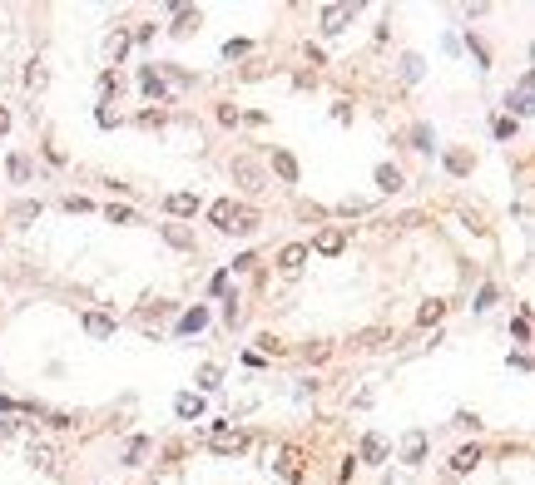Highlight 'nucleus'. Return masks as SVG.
<instances>
[{
    "instance_id": "f257e3e1",
    "label": "nucleus",
    "mask_w": 535,
    "mask_h": 485,
    "mask_svg": "<svg viewBox=\"0 0 535 485\" xmlns=\"http://www.w3.org/2000/svg\"><path fill=\"white\" fill-rule=\"evenodd\" d=\"M209 446H214L218 456H238V451L248 446V436H243V431H228V426H218L214 436H209Z\"/></svg>"
},
{
    "instance_id": "f03ea898",
    "label": "nucleus",
    "mask_w": 535,
    "mask_h": 485,
    "mask_svg": "<svg viewBox=\"0 0 535 485\" xmlns=\"http://www.w3.org/2000/svg\"><path fill=\"white\" fill-rule=\"evenodd\" d=\"M352 15H357V5H322V30L337 35V30H347Z\"/></svg>"
},
{
    "instance_id": "7ed1b4c3",
    "label": "nucleus",
    "mask_w": 535,
    "mask_h": 485,
    "mask_svg": "<svg viewBox=\"0 0 535 485\" xmlns=\"http://www.w3.org/2000/svg\"><path fill=\"white\" fill-rule=\"evenodd\" d=\"M233 179H238L243 189H263V169H258L253 159H243V154L233 159Z\"/></svg>"
},
{
    "instance_id": "20e7f679",
    "label": "nucleus",
    "mask_w": 535,
    "mask_h": 485,
    "mask_svg": "<svg viewBox=\"0 0 535 485\" xmlns=\"http://www.w3.org/2000/svg\"><path fill=\"white\" fill-rule=\"evenodd\" d=\"M164 243L179 248V253H194V228H184V223H164Z\"/></svg>"
},
{
    "instance_id": "39448f33",
    "label": "nucleus",
    "mask_w": 535,
    "mask_h": 485,
    "mask_svg": "<svg viewBox=\"0 0 535 485\" xmlns=\"http://www.w3.org/2000/svg\"><path fill=\"white\" fill-rule=\"evenodd\" d=\"M174 411H179L184 421H199V416H204V396H194V391H179V396H174Z\"/></svg>"
},
{
    "instance_id": "423d86ee",
    "label": "nucleus",
    "mask_w": 535,
    "mask_h": 485,
    "mask_svg": "<svg viewBox=\"0 0 535 485\" xmlns=\"http://www.w3.org/2000/svg\"><path fill=\"white\" fill-rule=\"evenodd\" d=\"M139 90H144V95H149V99H164V95H169V85H164V75H159V70H149V65L139 70Z\"/></svg>"
},
{
    "instance_id": "0eeeda50",
    "label": "nucleus",
    "mask_w": 535,
    "mask_h": 485,
    "mask_svg": "<svg viewBox=\"0 0 535 485\" xmlns=\"http://www.w3.org/2000/svg\"><path fill=\"white\" fill-rule=\"evenodd\" d=\"M303 263H308V248H303V243H288V248L278 253V268H283V273H298Z\"/></svg>"
},
{
    "instance_id": "6e6552de",
    "label": "nucleus",
    "mask_w": 535,
    "mask_h": 485,
    "mask_svg": "<svg viewBox=\"0 0 535 485\" xmlns=\"http://www.w3.org/2000/svg\"><path fill=\"white\" fill-rule=\"evenodd\" d=\"M164 208H169L174 218H189V213H199V198L194 194H169L164 198Z\"/></svg>"
},
{
    "instance_id": "1a4fd4ad",
    "label": "nucleus",
    "mask_w": 535,
    "mask_h": 485,
    "mask_svg": "<svg viewBox=\"0 0 535 485\" xmlns=\"http://www.w3.org/2000/svg\"><path fill=\"white\" fill-rule=\"evenodd\" d=\"M228 233H243V238H248V233H258V213H253V208H233Z\"/></svg>"
},
{
    "instance_id": "9d476101",
    "label": "nucleus",
    "mask_w": 535,
    "mask_h": 485,
    "mask_svg": "<svg viewBox=\"0 0 535 485\" xmlns=\"http://www.w3.org/2000/svg\"><path fill=\"white\" fill-rule=\"evenodd\" d=\"M516 114H531V75H526V80L516 85V95H511V119H516Z\"/></svg>"
},
{
    "instance_id": "9b49d317",
    "label": "nucleus",
    "mask_w": 535,
    "mask_h": 485,
    "mask_svg": "<svg viewBox=\"0 0 535 485\" xmlns=\"http://www.w3.org/2000/svg\"><path fill=\"white\" fill-rule=\"evenodd\" d=\"M377 189H382V194H397V189H402V169L382 164V169H377Z\"/></svg>"
},
{
    "instance_id": "f8f14e48",
    "label": "nucleus",
    "mask_w": 535,
    "mask_h": 485,
    "mask_svg": "<svg viewBox=\"0 0 535 485\" xmlns=\"http://www.w3.org/2000/svg\"><path fill=\"white\" fill-rule=\"evenodd\" d=\"M382 456H387V441H382L377 431H367V436H362V461H382Z\"/></svg>"
},
{
    "instance_id": "ddd939ff",
    "label": "nucleus",
    "mask_w": 535,
    "mask_h": 485,
    "mask_svg": "<svg viewBox=\"0 0 535 485\" xmlns=\"http://www.w3.org/2000/svg\"><path fill=\"white\" fill-rule=\"evenodd\" d=\"M422 456H427V436H422V431H412V436L402 441V461H422Z\"/></svg>"
},
{
    "instance_id": "4468645a",
    "label": "nucleus",
    "mask_w": 535,
    "mask_h": 485,
    "mask_svg": "<svg viewBox=\"0 0 535 485\" xmlns=\"http://www.w3.org/2000/svg\"><path fill=\"white\" fill-rule=\"evenodd\" d=\"M476 461H481V451H476V446H461V451L451 456V471H456V476H466V471H471Z\"/></svg>"
},
{
    "instance_id": "2eb2a0df",
    "label": "nucleus",
    "mask_w": 535,
    "mask_h": 485,
    "mask_svg": "<svg viewBox=\"0 0 535 485\" xmlns=\"http://www.w3.org/2000/svg\"><path fill=\"white\" fill-rule=\"evenodd\" d=\"M85 332H90V337H109V332H114V317H105V312H90V317H85Z\"/></svg>"
},
{
    "instance_id": "dca6fc26",
    "label": "nucleus",
    "mask_w": 535,
    "mask_h": 485,
    "mask_svg": "<svg viewBox=\"0 0 535 485\" xmlns=\"http://www.w3.org/2000/svg\"><path fill=\"white\" fill-rule=\"evenodd\" d=\"M169 30H174V35H194V30H199V10H179Z\"/></svg>"
},
{
    "instance_id": "f3484780",
    "label": "nucleus",
    "mask_w": 535,
    "mask_h": 485,
    "mask_svg": "<svg viewBox=\"0 0 535 485\" xmlns=\"http://www.w3.org/2000/svg\"><path fill=\"white\" fill-rule=\"evenodd\" d=\"M273 169H278V179H283V184H293V179H298V164H293V154H283V149L273 154Z\"/></svg>"
},
{
    "instance_id": "a211bd4d",
    "label": "nucleus",
    "mask_w": 535,
    "mask_h": 485,
    "mask_svg": "<svg viewBox=\"0 0 535 485\" xmlns=\"http://www.w3.org/2000/svg\"><path fill=\"white\" fill-rule=\"evenodd\" d=\"M204 327H209V312L204 307H194V312L179 317V332H204Z\"/></svg>"
},
{
    "instance_id": "6ab92c4d",
    "label": "nucleus",
    "mask_w": 535,
    "mask_h": 485,
    "mask_svg": "<svg viewBox=\"0 0 535 485\" xmlns=\"http://www.w3.org/2000/svg\"><path fill=\"white\" fill-rule=\"evenodd\" d=\"M209 218H214L218 228H223V233H228V223H233V198H218L214 208H209Z\"/></svg>"
},
{
    "instance_id": "aec40b11",
    "label": "nucleus",
    "mask_w": 535,
    "mask_h": 485,
    "mask_svg": "<svg viewBox=\"0 0 535 485\" xmlns=\"http://www.w3.org/2000/svg\"><path fill=\"white\" fill-rule=\"evenodd\" d=\"M318 253H327V258H332V253H342V233H337V228H322V233H318Z\"/></svg>"
},
{
    "instance_id": "412c9836",
    "label": "nucleus",
    "mask_w": 535,
    "mask_h": 485,
    "mask_svg": "<svg viewBox=\"0 0 535 485\" xmlns=\"http://www.w3.org/2000/svg\"><path fill=\"white\" fill-rule=\"evenodd\" d=\"M5 169H10V179H15V184H30V159H25V154H10V164H5Z\"/></svg>"
},
{
    "instance_id": "4be33fe9",
    "label": "nucleus",
    "mask_w": 535,
    "mask_h": 485,
    "mask_svg": "<svg viewBox=\"0 0 535 485\" xmlns=\"http://www.w3.org/2000/svg\"><path fill=\"white\" fill-rule=\"evenodd\" d=\"M30 461L40 466V471H55L60 461H55V446H30Z\"/></svg>"
},
{
    "instance_id": "5701e85b",
    "label": "nucleus",
    "mask_w": 535,
    "mask_h": 485,
    "mask_svg": "<svg viewBox=\"0 0 535 485\" xmlns=\"http://www.w3.org/2000/svg\"><path fill=\"white\" fill-rule=\"evenodd\" d=\"M298 461H303V456H298V451L288 446V451H283V461H278V471H283L288 481H298V476H303V466H298Z\"/></svg>"
},
{
    "instance_id": "b1692460",
    "label": "nucleus",
    "mask_w": 535,
    "mask_h": 485,
    "mask_svg": "<svg viewBox=\"0 0 535 485\" xmlns=\"http://www.w3.org/2000/svg\"><path fill=\"white\" fill-rule=\"evenodd\" d=\"M10 218H15V223H30V218H40V198H35V203H30V198H25V203H15V208H10Z\"/></svg>"
},
{
    "instance_id": "393cba45",
    "label": "nucleus",
    "mask_w": 535,
    "mask_h": 485,
    "mask_svg": "<svg viewBox=\"0 0 535 485\" xmlns=\"http://www.w3.org/2000/svg\"><path fill=\"white\" fill-rule=\"evenodd\" d=\"M144 456H149V441H144V436H139V441H129V451H124V461H129V466H139Z\"/></svg>"
},
{
    "instance_id": "a878e982",
    "label": "nucleus",
    "mask_w": 535,
    "mask_h": 485,
    "mask_svg": "<svg viewBox=\"0 0 535 485\" xmlns=\"http://www.w3.org/2000/svg\"><path fill=\"white\" fill-rule=\"evenodd\" d=\"M441 312H446L441 302H427V307L417 312V322H422V327H431V322H441Z\"/></svg>"
},
{
    "instance_id": "bb28decb",
    "label": "nucleus",
    "mask_w": 535,
    "mask_h": 485,
    "mask_svg": "<svg viewBox=\"0 0 535 485\" xmlns=\"http://www.w3.org/2000/svg\"><path fill=\"white\" fill-rule=\"evenodd\" d=\"M124 50H129V35H124V30H114V35H109V55H114V60H119V55H124Z\"/></svg>"
},
{
    "instance_id": "cd10ccee",
    "label": "nucleus",
    "mask_w": 535,
    "mask_h": 485,
    "mask_svg": "<svg viewBox=\"0 0 535 485\" xmlns=\"http://www.w3.org/2000/svg\"><path fill=\"white\" fill-rule=\"evenodd\" d=\"M25 85H30V90H45V65H30V70H25Z\"/></svg>"
},
{
    "instance_id": "c85d7f7f",
    "label": "nucleus",
    "mask_w": 535,
    "mask_h": 485,
    "mask_svg": "<svg viewBox=\"0 0 535 485\" xmlns=\"http://www.w3.org/2000/svg\"><path fill=\"white\" fill-rule=\"evenodd\" d=\"M412 149H431V129H427V124H417V129H412Z\"/></svg>"
},
{
    "instance_id": "c756f323",
    "label": "nucleus",
    "mask_w": 535,
    "mask_h": 485,
    "mask_svg": "<svg viewBox=\"0 0 535 485\" xmlns=\"http://www.w3.org/2000/svg\"><path fill=\"white\" fill-rule=\"evenodd\" d=\"M511 134H516V119L501 114V119H496V139H511Z\"/></svg>"
},
{
    "instance_id": "7c9ffc66",
    "label": "nucleus",
    "mask_w": 535,
    "mask_h": 485,
    "mask_svg": "<svg viewBox=\"0 0 535 485\" xmlns=\"http://www.w3.org/2000/svg\"><path fill=\"white\" fill-rule=\"evenodd\" d=\"M446 169H451V174H466V169H471V154H451Z\"/></svg>"
},
{
    "instance_id": "2f4dec72",
    "label": "nucleus",
    "mask_w": 535,
    "mask_h": 485,
    "mask_svg": "<svg viewBox=\"0 0 535 485\" xmlns=\"http://www.w3.org/2000/svg\"><path fill=\"white\" fill-rule=\"evenodd\" d=\"M511 332H516V342H531V317H526V312H521V317H516V327H511Z\"/></svg>"
},
{
    "instance_id": "473e14b6",
    "label": "nucleus",
    "mask_w": 535,
    "mask_h": 485,
    "mask_svg": "<svg viewBox=\"0 0 535 485\" xmlns=\"http://www.w3.org/2000/svg\"><path fill=\"white\" fill-rule=\"evenodd\" d=\"M105 218L109 223H134V213H129V208H114V203L105 208Z\"/></svg>"
},
{
    "instance_id": "72a5a7b5",
    "label": "nucleus",
    "mask_w": 535,
    "mask_h": 485,
    "mask_svg": "<svg viewBox=\"0 0 535 485\" xmlns=\"http://www.w3.org/2000/svg\"><path fill=\"white\" fill-rule=\"evenodd\" d=\"M100 90H105V95H119V75H114V70L100 75Z\"/></svg>"
},
{
    "instance_id": "f704fd0d",
    "label": "nucleus",
    "mask_w": 535,
    "mask_h": 485,
    "mask_svg": "<svg viewBox=\"0 0 535 485\" xmlns=\"http://www.w3.org/2000/svg\"><path fill=\"white\" fill-rule=\"evenodd\" d=\"M199 387H209V391L218 387V367H204V372H199Z\"/></svg>"
},
{
    "instance_id": "c9c22d12",
    "label": "nucleus",
    "mask_w": 535,
    "mask_h": 485,
    "mask_svg": "<svg viewBox=\"0 0 535 485\" xmlns=\"http://www.w3.org/2000/svg\"><path fill=\"white\" fill-rule=\"evenodd\" d=\"M5 129H10V114H5V109H0V134H5Z\"/></svg>"
}]
</instances>
